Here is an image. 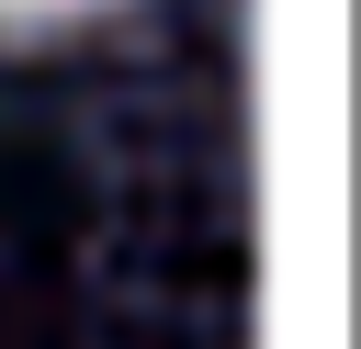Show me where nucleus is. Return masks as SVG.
Returning <instances> with one entry per match:
<instances>
[{"instance_id": "nucleus-1", "label": "nucleus", "mask_w": 361, "mask_h": 349, "mask_svg": "<svg viewBox=\"0 0 361 349\" xmlns=\"http://www.w3.org/2000/svg\"><path fill=\"white\" fill-rule=\"evenodd\" d=\"M0 11H79V0H0Z\"/></svg>"}]
</instances>
